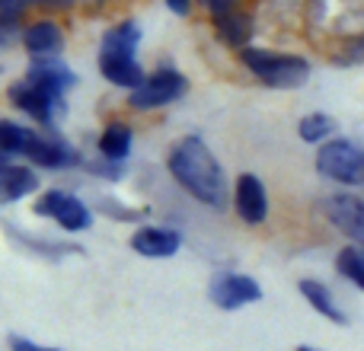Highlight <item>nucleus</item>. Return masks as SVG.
<instances>
[{
	"instance_id": "obj_14",
	"label": "nucleus",
	"mask_w": 364,
	"mask_h": 351,
	"mask_svg": "<svg viewBox=\"0 0 364 351\" xmlns=\"http://www.w3.org/2000/svg\"><path fill=\"white\" fill-rule=\"evenodd\" d=\"M134 147V128L122 119H112L96 138V153L100 160H109V163H128Z\"/></svg>"
},
{
	"instance_id": "obj_25",
	"label": "nucleus",
	"mask_w": 364,
	"mask_h": 351,
	"mask_svg": "<svg viewBox=\"0 0 364 351\" xmlns=\"http://www.w3.org/2000/svg\"><path fill=\"white\" fill-rule=\"evenodd\" d=\"M201 4H205L208 10L214 13V16H224V13H230L233 6L240 4V0H201Z\"/></svg>"
},
{
	"instance_id": "obj_1",
	"label": "nucleus",
	"mask_w": 364,
	"mask_h": 351,
	"mask_svg": "<svg viewBox=\"0 0 364 351\" xmlns=\"http://www.w3.org/2000/svg\"><path fill=\"white\" fill-rule=\"evenodd\" d=\"M166 173L198 205L211 207V211H224L230 205L233 182L227 179V170L220 166V160L214 157V151L201 134H186L170 147Z\"/></svg>"
},
{
	"instance_id": "obj_13",
	"label": "nucleus",
	"mask_w": 364,
	"mask_h": 351,
	"mask_svg": "<svg viewBox=\"0 0 364 351\" xmlns=\"http://www.w3.org/2000/svg\"><path fill=\"white\" fill-rule=\"evenodd\" d=\"M38 192V170L29 163H6L0 170V205H16Z\"/></svg>"
},
{
	"instance_id": "obj_20",
	"label": "nucleus",
	"mask_w": 364,
	"mask_h": 351,
	"mask_svg": "<svg viewBox=\"0 0 364 351\" xmlns=\"http://www.w3.org/2000/svg\"><path fill=\"white\" fill-rule=\"evenodd\" d=\"M138 45H141V29L138 23H122L115 29H109L102 36V48L100 51H109V55H134L138 58Z\"/></svg>"
},
{
	"instance_id": "obj_18",
	"label": "nucleus",
	"mask_w": 364,
	"mask_h": 351,
	"mask_svg": "<svg viewBox=\"0 0 364 351\" xmlns=\"http://www.w3.org/2000/svg\"><path fill=\"white\" fill-rule=\"evenodd\" d=\"M333 269L342 281L352 284L358 294H364V246L355 243L339 246V252L333 256Z\"/></svg>"
},
{
	"instance_id": "obj_29",
	"label": "nucleus",
	"mask_w": 364,
	"mask_h": 351,
	"mask_svg": "<svg viewBox=\"0 0 364 351\" xmlns=\"http://www.w3.org/2000/svg\"><path fill=\"white\" fill-rule=\"evenodd\" d=\"M6 163H13V160H10V157H4V153H0V170H4Z\"/></svg>"
},
{
	"instance_id": "obj_10",
	"label": "nucleus",
	"mask_w": 364,
	"mask_h": 351,
	"mask_svg": "<svg viewBox=\"0 0 364 351\" xmlns=\"http://www.w3.org/2000/svg\"><path fill=\"white\" fill-rule=\"evenodd\" d=\"M182 237L179 227H170V224H138L128 237V246H132L134 256L141 259H151V262H164V259H173L179 256Z\"/></svg>"
},
{
	"instance_id": "obj_26",
	"label": "nucleus",
	"mask_w": 364,
	"mask_h": 351,
	"mask_svg": "<svg viewBox=\"0 0 364 351\" xmlns=\"http://www.w3.org/2000/svg\"><path fill=\"white\" fill-rule=\"evenodd\" d=\"M361 61H364V36L348 45V55H346V64H361Z\"/></svg>"
},
{
	"instance_id": "obj_8",
	"label": "nucleus",
	"mask_w": 364,
	"mask_h": 351,
	"mask_svg": "<svg viewBox=\"0 0 364 351\" xmlns=\"http://www.w3.org/2000/svg\"><path fill=\"white\" fill-rule=\"evenodd\" d=\"M323 217L336 233L346 237V243L364 246V198L358 192L339 188V192L326 195L323 198Z\"/></svg>"
},
{
	"instance_id": "obj_12",
	"label": "nucleus",
	"mask_w": 364,
	"mask_h": 351,
	"mask_svg": "<svg viewBox=\"0 0 364 351\" xmlns=\"http://www.w3.org/2000/svg\"><path fill=\"white\" fill-rule=\"evenodd\" d=\"M297 294L304 297V303H307L316 316H323V320L333 323V326L346 329L348 323H352L346 307L339 303V297L333 294V288H329L326 281H320V278H301V281H297Z\"/></svg>"
},
{
	"instance_id": "obj_9",
	"label": "nucleus",
	"mask_w": 364,
	"mask_h": 351,
	"mask_svg": "<svg viewBox=\"0 0 364 351\" xmlns=\"http://www.w3.org/2000/svg\"><path fill=\"white\" fill-rule=\"evenodd\" d=\"M230 207L246 227H262L272 214V198L256 173H240L230 185Z\"/></svg>"
},
{
	"instance_id": "obj_4",
	"label": "nucleus",
	"mask_w": 364,
	"mask_h": 351,
	"mask_svg": "<svg viewBox=\"0 0 364 351\" xmlns=\"http://www.w3.org/2000/svg\"><path fill=\"white\" fill-rule=\"evenodd\" d=\"M314 170L326 182H333V185L355 192V188L364 185V144L336 134V138H329L326 144L316 147Z\"/></svg>"
},
{
	"instance_id": "obj_2",
	"label": "nucleus",
	"mask_w": 364,
	"mask_h": 351,
	"mask_svg": "<svg viewBox=\"0 0 364 351\" xmlns=\"http://www.w3.org/2000/svg\"><path fill=\"white\" fill-rule=\"evenodd\" d=\"M77 83L74 70L58 58H32L29 70L23 80H16L10 87V106L16 112H23L26 119H32L36 125H42L45 131L58 125V119L64 115V96Z\"/></svg>"
},
{
	"instance_id": "obj_22",
	"label": "nucleus",
	"mask_w": 364,
	"mask_h": 351,
	"mask_svg": "<svg viewBox=\"0 0 364 351\" xmlns=\"http://www.w3.org/2000/svg\"><path fill=\"white\" fill-rule=\"evenodd\" d=\"M19 246L38 259H64V256L83 252L80 246H74V243H58V239H45V237H19Z\"/></svg>"
},
{
	"instance_id": "obj_16",
	"label": "nucleus",
	"mask_w": 364,
	"mask_h": 351,
	"mask_svg": "<svg viewBox=\"0 0 364 351\" xmlns=\"http://www.w3.org/2000/svg\"><path fill=\"white\" fill-rule=\"evenodd\" d=\"M100 74L106 77L112 87H122V90H128V93L147 77L134 55H109V51H100Z\"/></svg>"
},
{
	"instance_id": "obj_23",
	"label": "nucleus",
	"mask_w": 364,
	"mask_h": 351,
	"mask_svg": "<svg viewBox=\"0 0 364 351\" xmlns=\"http://www.w3.org/2000/svg\"><path fill=\"white\" fill-rule=\"evenodd\" d=\"M6 351H68V348H58V345H42V342L29 339V335H6Z\"/></svg>"
},
{
	"instance_id": "obj_15",
	"label": "nucleus",
	"mask_w": 364,
	"mask_h": 351,
	"mask_svg": "<svg viewBox=\"0 0 364 351\" xmlns=\"http://www.w3.org/2000/svg\"><path fill=\"white\" fill-rule=\"evenodd\" d=\"M23 45L32 58H58L64 48V32H61V26L51 23V19H38V23L26 26Z\"/></svg>"
},
{
	"instance_id": "obj_7",
	"label": "nucleus",
	"mask_w": 364,
	"mask_h": 351,
	"mask_svg": "<svg viewBox=\"0 0 364 351\" xmlns=\"http://www.w3.org/2000/svg\"><path fill=\"white\" fill-rule=\"evenodd\" d=\"M188 90V80L179 74L176 68H157L128 93V106L134 112H157L173 102H179Z\"/></svg>"
},
{
	"instance_id": "obj_24",
	"label": "nucleus",
	"mask_w": 364,
	"mask_h": 351,
	"mask_svg": "<svg viewBox=\"0 0 364 351\" xmlns=\"http://www.w3.org/2000/svg\"><path fill=\"white\" fill-rule=\"evenodd\" d=\"M29 0H0V26H16Z\"/></svg>"
},
{
	"instance_id": "obj_19",
	"label": "nucleus",
	"mask_w": 364,
	"mask_h": 351,
	"mask_svg": "<svg viewBox=\"0 0 364 351\" xmlns=\"http://www.w3.org/2000/svg\"><path fill=\"white\" fill-rule=\"evenodd\" d=\"M297 138L310 147L326 144L329 138H336V119L326 112H310L297 122Z\"/></svg>"
},
{
	"instance_id": "obj_6",
	"label": "nucleus",
	"mask_w": 364,
	"mask_h": 351,
	"mask_svg": "<svg viewBox=\"0 0 364 351\" xmlns=\"http://www.w3.org/2000/svg\"><path fill=\"white\" fill-rule=\"evenodd\" d=\"M265 288L259 284V278L246 275V271H233V269H220L211 275L208 281V301L214 303V310L220 313H240L246 307L262 303Z\"/></svg>"
},
{
	"instance_id": "obj_5",
	"label": "nucleus",
	"mask_w": 364,
	"mask_h": 351,
	"mask_svg": "<svg viewBox=\"0 0 364 351\" xmlns=\"http://www.w3.org/2000/svg\"><path fill=\"white\" fill-rule=\"evenodd\" d=\"M32 214L42 220H55L58 230L70 233V237L87 233L96 220L93 207L83 198H77L74 192H64V188H45V192H38L36 201H32Z\"/></svg>"
},
{
	"instance_id": "obj_17",
	"label": "nucleus",
	"mask_w": 364,
	"mask_h": 351,
	"mask_svg": "<svg viewBox=\"0 0 364 351\" xmlns=\"http://www.w3.org/2000/svg\"><path fill=\"white\" fill-rule=\"evenodd\" d=\"M38 134L32 125H23V122L13 119H0V153L10 160H26L32 151V144L38 141Z\"/></svg>"
},
{
	"instance_id": "obj_21",
	"label": "nucleus",
	"mask_w": 364,
	"mask_h": 351,
	"mask_svg": "<svg viewBox=\"0 0 364 351\" xmlns=\"http://www.w3.org/2000/svg\"><path fill=\"white\" fill-rule=\"evenodd\" d=\"M218 32L220 38H224L227 45H233V48H246L250 45V36H252V19L243 16V13H224V16H218Z\"/></svg>"
},
{
	"instance_id": "obj_3",
	"label": "nucleus",
	"mask_w": 364,
	"mask_h": 351,
	"mask_svg": "<svg viewBox=\"0 0 364 351\" xmlns=\"http://www.w3.org/2000/svg\"><path fill=\"white\" fill-rule=\"evenodd\" d=\"M240 61L246 64L259 83L272 90H297L310 80V61L301 55H282V51H265V48H240Z\"/></svg>"
},
{
	"instance_id": "obj_28",
	"label": "nucleus",
	"mask_w": 364,
	"mask_h": 351,
	"mask_svg": "<svg viewBox=\"0 0 364 351\" xmlns=\"http://www.w3.org/2000/svg\"><path fill=\"white\" fill-rule=\"evenodd\" d=\"M291 351H323V348H316V345H294Z\"/></svg>"
},
{
	"instance_id": "obj_27",
	"label": "nucleus",
	"mask_w": 364,
	"mask_h": 351,
	"mask_svg": "<svg viewBox=\"0 0 364 351\" xmlns=\"http://www.w3.org/2000/svg\"><path fill=\"white\" fill-rule=\"evenodd\" d=\"M164 4L170 6L176 16H188V13H192V0H164Z\"/></svg>"
},
{
	"instance_id": "obj_11",
	"label": "nucleus",
	"mask_w": 364,
	"mask_h": 351,
	"mask_svg": "<svg viewBox=\"0 0 364 351\" xmlns=\"http://www.w3.org/2000/svg\"><path fill=\"white\" fill-rule=\"evenodd\" d=\"M26 163L36 166V170L58 173V170H74V166H80L83 157H80V151H77V147H70L68 141L61 138V134L45 131V134H38V141L32 144Z\"/></svg>"
}]
</instances>
